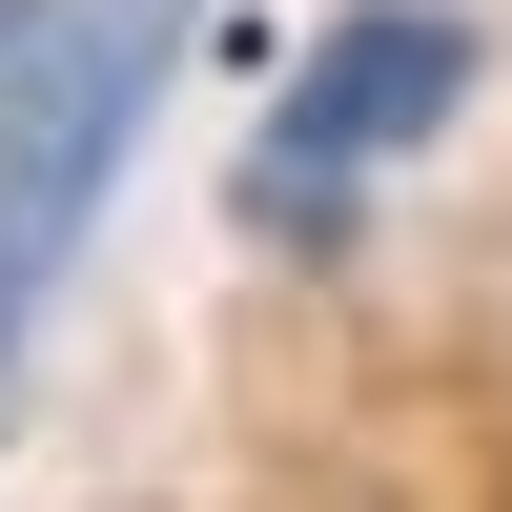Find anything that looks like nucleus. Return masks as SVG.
Instances as JSON below:
<instances>
[{"label": "nucleus", "mask_w": 512, "mask_h": 512, "mask_svg": "<svg viewBox=\"0 0 512 512\" xmlns=\"http://www.w3.org/2000/svg\"><path fill=\"white\" fill-rule=\"evenodd\" d=\"M164 41H185V0H62L41 62H21V103H0V410H21V349L62 308L82 226H103L144 103H164Z\"/></svg>", "instance_id": "1"}, {"label": "nucleus", "mask_w": 512, "mask_h": 512, "mask_svg": "<svg viewBox=\"0 0 512 512\" xmlns=\"http://www.w3.org/2000/svg\"><path fill=\"white\" fill-rule=\"evenodd\" d=\"M451 103H472V21H431V0L328 21L308 62H287L267 144H246V226H349V185H369V164H410Z\"/></svg>", "instance_id": "2"}, {"label": "nucleus", "mask_w": 512, "mask_h": 512, "mask_svg": "<svg viewBox=\"0 0 512 512\" xmlns=\"http://www.w3.org/2000/svg\"><path fill=\"white\" fill-rule=\"evenodd\" d=\"M41 21H62V0H0V103H21V62H41Z\"/></svg>", "instance_id": "3"}]
</instances>
